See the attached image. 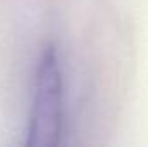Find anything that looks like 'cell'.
<instances>
[{
  "label": "cell",
  "instance_id": "1",
  "mask_svg": "<svg viewBox=\"0 0 148 147\" xmlns=\"http://www.w3.org/2000/svg\"><path fill=\"white\" fill-rule=\"evenodd\" d=\"M64 126V83L59 55L53 45L41 52L35 80V95L29 116V147L59 146Z\"/></svg>",
  "mask_w": 148,
  "mask_h": 147
}]
</instances>
